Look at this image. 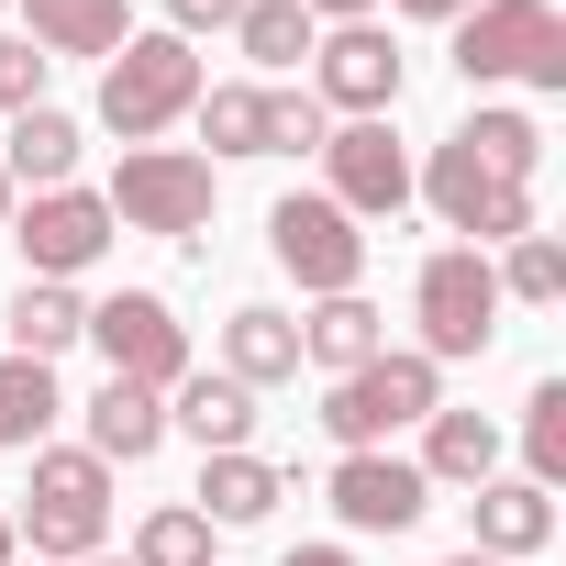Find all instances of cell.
Masks as SVG:
<instances>
[{
	"mask_svg": "<svg viewBox=\"0 0 566 566\" xmlns=\"http://www.w3.org/2000/svg\"><path fill=\"white\" fill-rule=\"evenodd\" d=\"M444 411V367L422 356V345H378L367 367H345L334 389H323V433L345 444V455H389V433H411V422H433Z\"/></svg>",
	"mask_w": 566,
	"mask_h": 566,
	"instance_id": "6da1fadb",
	"label": "cell"
},
{
	"mask_svg": "<svg viewBox=\"0 0 566 566\" xmlns=\"http://www.w3.org/2000/svg\"><path fill=\"white\" fill-rule=\"evenodd\" d=\"M12 533L34 544V566L101 555V533H112V467H101L90 444H34V489H23Z\"/></svg>",
	"mask_w": 566,
	"mask_h": 566,
	"instance_id": "7a4b0ae2",
	"label": "cell"
},
{
	"mask_svg": "<svg viewBox=\"0 0 566 566\" xmlns=\"http://www.w3.org/2000/svg\"><path fill=\"white\" fill-rule=\"evenodd\" d=\"M455 78L467 90H566V23L555 0H478V12H455Z\"/></svg>",
	"mask_w": 566,
	"mask_h": 566,
	"instance_id": "3957f363",
	"label": "cell"
},
{
	"mask_svg": "<svg viewBox=\"0 0 566 566\" xmlns=\"http://www.w3.org/2000/svg\"><path fill=\"white\" fill-rule=\"evenodd\" d=\"M200 90H211V78H200L189 34H123V56H101V134L156 145V134H167Z\"/></svg>",
	"mask_w": 566,
	"mask_h": 566,
	"instance_id": "277c9868",
	"label": "cell"
},
{
	"mask_svg": "<svg viewBox=\"0 0 566 566\" xmlns=\"http://www.w3.org/2000/svg\"><path fill=\"white\" fill-rule=\"evenodd\" d=\"M101 200H112L123 233L200 244V233H211V156H189V145H123V167H112Z\"/></svg>",
	"mask_w": 566,
	"mask_h": 566,
	"instance_id": "5b68a950",
	"label": "cell"
},
{
	"mask_svg": "<svg viewBox=\"0 0 566 566\" xmlns=\"http://www.w3.org/2000/svg\"><path fill=\"white\" fill-rule=\"evenodd\" d=\"M411 323H422V356H433V367H467V356L500 345V277H489L478 244L422 255V277H411Z\"/></svg>",
	"mask_w": 566,
	"mask_h": 566,
	"instance_id": "8992f818",
	"label": "cell"
},
{
	"mask_svg": "<svg viewBox=\"0 0 566 566\" xmlns=\"http://www.w3.org/2000/svg\"><path fill=\"white\" fill-rule=\"evenodd\" d=\"M411 189L444 211V233H467L478 255L489 244H511V233H533V178H500V167H478L455 134L433 145V167H411Z\"/></svg>",
	"mask_w": 566,
	"mask_h": 566,
	"instance_id": "52a82bcc",
	"label": "cell"
},
{
	"mask_svg": "<svg viewBox=\"0 0 566 566\" xmlns=\"http://www.w3.org/2000/svg\"><path fill=\"white\" fill-rule=\"evenodd\" d=\"M78 345H101V367L112 378H134V389H178L189 378V323L156 301V290H112V301H90V334Z\"/></svg>",
	"mask_w": 566,
	"mask_h": 566,
	"instance_id": "ba28073f",
	"label": "cell"
},
{
	"mask_svg": "<svg viewBox=\"0 0 566 566\" xmlns=\"http://www.w3.org/2000/svg\"><path fill=\"white\" fill-rule=\"evenodd\" d=\"M0 233H12L23 244V266L34 277H67V290H78V277L112 255V200L101 189H34V200H12V222H0Z\"/></svg>",
	"mask_w": 566,
	"mask_h": 566,
	"instance_id": "9c48e42d",
	"label": "cell"
},
{
	"mask_svg": "<svg viewBox=\"0 0 566 566\" xmlns=\"http://www.w3.org/2000/svg\"><path fill=\"white\" fill-rule=\"evenodd\" d=\"M266 255L290 266L312 301H345L356 277H367V233H356V222H345L323 189H290V200L266 211Z\"/></svg>",
	"mask_w": 566,
	"mask_h": 566,
	"instance_id": "30bf717a",
	"label": "cell"
},
{
	"mask_svg": "<svg viewBox=\"0 0 566 566\" xmlns=\"http://www.w3.org/2000/svg\"><path fill=\"white\" fill-rule=\"evenodd\" d=\"M312 78H323V90H312L323 112L378 123V112H400V78H411V67H400V45H389L378 23H334V34L312 45Z\"/></svg>",
	"mask_w": 566,
	"mask_h": 566,
	"instance_id": "8fae6325",
	"label": "cell"
},
{
	"mask_svg": "<svg viewBox=\"0 0 566 566\" xmlns=\"http://www.w3.org/2000/svg\"><path fill=\"white\" fill-rule=\"evenodd\" d=\"M323 167H334L323 200H334L345 222H389V211L411 200V156L389 145V123H334V134H323Z\"/></svg>",
	"mask_w": 566,
	"mask_h": 566,
	"instance_id": "7c38bea8",
	"label": "cell"
},
{
	"mask_svg": "<svg viewBox=\"0 0 566 566\" xmlns=\"http://www.w3.org/2000/svg\"><path fill=\"white\" fill-rule=\"evenodd\" d=\"M323 500H334L345 533H411V522L433 511V478H422L411 455H345Z\"/></svg>",
	"mask_w": 566,
	"mask_h": 566,
	"instance_id": "4fadbf2b",
	"label": "cell"
},
{
	"mask_svg": "<svg viewBox=\"0 0 566 566\" xmlns=\"http://www.w3.org/2000/svg\"><path fill=\"white\" fill-rule=\"evenodd\" d=\"M467 544L478 555H544L555 544V489H533V478H478V500H467Z\"/></svg>",
	"mask_w": 566,
	"mask_h": 566,
	"instance_id": "5bb4252c",
	"label": "cell"
},
{
	"mask_svg": "<svg viewBox=\"0 0 566 566\" xmlns=\"http://www.w3.org/2000/svg\"><path fill=\"white\" fill-rule=\"evenodd\" d=\"M167 433H189L200 455H233V444L255 433V389L222 378V367H189V378L167 389Z\"/></svg>",
	"mask_w": 566,
	"mask_h": 566,
	"instance_id": "9a60e30c",
	"label": "cell"
},
{
	"mask_svg": "<svg viewBox=\"0 0 566 566\" xmlns=\"http://www.w3.org/2000/svg\"><path fill=\"white\" fill-rule=\"evenodd\" d=\"M134 12L123 0H23V45L56 67V56H123Z\"/></svg>",
	"mask_w": 566,
	"mask_h": 566,
	"instance_id": "2e32d148",
	"label": "cell"
},
{
	"mask_svg": "<svg viewBox=\"0 0 566 566\" xmlns=\"http://www.w3.org/2000/svg\"><path fill=\"white\" fill-rule=\"evenodd\" d=\"M156 444H167V400L134 389V378H101V389H90V455H101V467H145Z\"/></svg>",
	"mask_w": 566,
	"mask_h": 566,
	"instance_id": "e0dca14e",
	"label": "cell"
},
{
	"mask_svg": "<svg viewBox=\"0 0 566 566\" xmlns=\"http://www.w3.org/2000/svg\"><path fill=\"white\" fill-rule=\"evenodd\" d=\"M78 156H90V134H78L67 112H12L0 178H12V189H78Z\"/></svg>",
	"mask_w": 566,
	"mask_h": 566,
	"instance_id": "ac0fdd59",
	"label": "cell"
},
{
	"mask_svg": "<svg viewBox=\"0 0 566 566\" xmlns=\"http://www.w3.org/2000/svg\"><path fill=\"white\" fill-rule=\"evenodd\" d=\"M222 378H244V389L301 378V323H290V312H266V301H244V312L222 323Z\"/></svg>",
	"mask_w": 566,
	"mask_h": 566,
	"instance_id": "d6986e66",
	"label": "cell"
},
{
	"mask_svg": "<svg viewBox=\"0 0 566 566\" xmlns=\"http://www.w3.org/2000/svg\"><path fill=\"white\" fill-rule=\"evenodd\" d=\"M0 323H12V356H34V367H56L78 334H90V301L67 290V277H23V290H12V312H0Z\"/></svg>",
	"mask_w": 566,
	"mask_h": 566,
	"instance_id": "ffe728a7",
	"label": "cell"
},
{
	"mask_svg": "<svg viewBox=\"0 0 566 566\" xmlns=\"http://www.w3.org/2000/svg\"><path fill=\"white\" fill-rule=\"evenodd\" d=\"M277 500H290V467H266V455H244V444H233V455H200V500H189L200 522H266Z\"/></svg>",
	"mask_w": 566,
	"mask_h": 566,
	"instance_id": "44dd1931",
	"label": "cell"
},
{
	"mask_svg": "<svg viewBox=\"0 0 566 566\" xmlns=\"http://www.w3.org/2000/svg\"><path fill=\"white\" fill-rule=\"evenodd\" d=\"M411 467H422L433 489H478V478H500V422H489V411H433Z\"/></svg>",
	"mask_w": 566,
	"mask_h": 566,
	"instance_id": "7402d4cb",
	"label": "cell"
},
{
	"mask_svg": "<svg viewBox=\"0 0 566 566\" xmlns=\"http://www.w3.org/2000/svg\"><path fill=\"white\" fill-rule=\"evenodd\" d=\"M56 411H67L56 367H34V356H0V455H34V444L56 433Z\"/></svg>",
	"mask_w": 566,
	"mask_h": 566,
	"instance_id": "603a6c76",
	"label": "cell"
},
{
	"mask_svg": "<svg viewBox=\"0 0 566 566\" xmlns=\"http://www.w3.org/2000/svg\"><path fill=\"white\" fill-rule=\"evenodd\" d=\"M378 345H389V312H367L356 290H345V301H323V312L301 323V356H312L323 378H345V367H367Z\"/></svg>",
	"mask_w": 566,
	"mask_h": 566,
	"instance_id": "cb8c5ba5",
	"label": "cell"
},
{
	"mask_svg": "<svg viewBox=\"0 0 566 566\" xmlns=\"http://www.w3.org/2000/svg\"><path fill=\"white\" fill-rule=\"evenodd\" d=\"M233 45H244L255 67H301V56L323 45V23L301 12V0H244V12H233Z\"/></svg>",
	"mask_w": 566,
	"mask_h": 566,
	"instance_id": "d4e9b609",
	"label": "cell"
},
{
	"mask_svg": "<svg viewBox=\"0 0 566 566\" xmlns=\"http://www.w3.org/2000/svg\"><path fill=\"white\" fill-rule=\"evenodd\" d=\"M189 112H200V145H211V156H266V90H255V78H222V90H200Z\"/></svg>",
	"mask_w": 566,
	"mask_h": 566,
	"instance_id": "484cf974",
	"label": "cell"
},
{
	"mask_svg": "<svg viewBox=\"0 0 566 566\" xmlns=\"http://www.w3.org/2000/svg\"><path fill=\"white\" fill-rule=\"evenodd\" d=\"M455 145H467L478 167H500V178H533V167H544V123H533V112H467Z\"/></svg>",
	"mask_w": 566,
	"mask_h": 566,
	"instance_id": "4316f807",
	"label": "cell"
},
{
	"mask_svg": "<svg viewBox=\"0 0 566 566\" xmlns=\"http://www.w3.org/2000/svg\"><path fill=\"white\" fill-rule=\"evenodd\" d=\"M489 277H500V301H566V244L555 233H511Z\"/></svg>",
	"mask_w": 566,
	"mask_h": 566,
	"instance_id": "83f0119b",
	"label": "cell"
},
{
	"mask_svg": "<svg viewBox=\"0 0 566 566\" xmlns=\"http://www.w3.org/2000/svg\"><path fill=\"white\" fill-rule=\"evenodd\" d=\"M522 455H533V467H522L533 489L566 478V378H533V400H522Z\"/></svg>",
	"mask_w": 566,
	"mask_h": 566,
	"instance_id": "f1b7e54d",
	"label": "cell"
},
{
	"mask_svg": "<svg viewBox=\"0 0 566 566\" xmlns=\"http://www.w3.org/2000/svg\"><path fill=\"white\" fill-rule=\"evenodd\" d=\"M134 566H211V522H200L189 500L145 511V533H134Z\"/></svg>",
	"mask_w": 566,
	"mask_h": 566,
	"instance_id": "f546056e",
	"label": "cell"
},
{
	"mask_svg": "<svg viewBox=\"0 0 566 566\" xmlns=\"http://www.w3.org/2000/svg\"><path fill=\"white\" fill-rule=\"evenodd\" d=\"M323 134H334V112L312 90H266V156H323Z\"/></svg>",
	"mask_w": 566,
	"mask_h": 566,
	"instance_id": "4dcf8cb0",
	"label": "cell"
},
{
	"mask_svg": "<svg viewBox=\"0 0 566 566\" xmlns=\"http://www.w3.org/2000/svg\"><path fill=\"white\" fill-rule=\"evenodd\" d=\"M0 112H45V56L23 34H0Z\"/></svg>",
	"mask_w": 566,
	"mask_h": 566,
	"instance_id": "1f68e13d",
	"label": "cell"
},
{
	"mask_svg": "<svg viewBox=\"0 0 566 566\" xmlns=\"http://www.w3.org/2000/svg\"><path fill=\"white\" fill-rule=\"evenodd\" d=\"M244 0H167V34H233Z\"/></svg>",
	"mask_w": 566,
	"mask_h": 566,
	"instance_id": "d6a6232c",
	"label": "cell"
},
{
	"mask_svg": "<svg viewBox=\"0 0 566 566\" xmlns=\"http://www.w3.org/2000/svg\"><path fill=\"white\" fill-rule=\"evenodd\" d=\"M301 12H312V23H367L378 0H301Z\"/></svg>",
	"mask_w": 566,
	"mask_h": 566,
	"instance_id": "836d02e7",
	"label": "cell"
},
{
	"mask_svg": "<svg viewBox=\"0 0 566 566\" xmlns=\"http://www.w3.org/2000/svg\"><path fill=\"white\" fill-rule=\"evenodd\" d=\"M277 566H356V555H345V544H290Z\"/></svg>",
	"mask_w": 566,
	"mask_h": 566,
	"instance_id": "e575fe53",
	"label": "cell"
},
{
	"mask_svg": "<svg viewBox=\"0 0 566 566\" xmlns=\"http://www.w3.org/2000/svg\"><path fill=\"white\" fill-rule=\"evenodd\" d=\"M411 23H455V12H478V0H400Z\"/></svg>",
	"mask_w": 566,
	"mask_h": 566,
	"instance_id": "d590c367",
	"label": "cell"
},
{
	"mask_svg": "<svg viewBox=\"0 0 566 566\" xmlns=\"http://www.w3.org/2000/svg\"><path fill=\"white\" fill-rule=\"evenodd\" d=\"M0 566H23V533H12V511H0Z\"/></svg>",
	"mask_w": 566,
	"mask_h": 566,
	"instance_id": "8d00e7d4",
	"label": "cell"
},
{
	"mask_svg": "<svg viewBox=\"0 0 566 566\" xmlns=\"http://www.w3.org/2000/svg\"><path fill=\"white\" fill-rule=\"evenodd\" d=\"M433 566H500V555H478V544H467V555H433Z\"/></svg>",
	"mask_w": 566,
	"mask_h": 566,
	"instance_id": "74e56055",
	"label": "cell"
},
{
	"mask_svg": "<svg viewBox=\"0 0 566 566\" xmlns=\"http://www.w3.org/2000/svg\"><path fill=\"white\" fill-rule=\"evenodd\" d=\"M12 200H23V189H12V178H0V222H12Z\"/></svg>",
	"mask_w": 566,
	"mask_h": 566,
	"instance_id": "f35d334b",
	"label": "cell"
},
{
	"mask_svg": "<svg viewBox=\"0 0 566 566\" xmlns=\"http://www.w3.org/2000/svg\"><path fill=\"white\" fill-rule=\"evenodd\" d=\"M78 566H134V555H78Z\"/></svg>",
	"mask_w": 566,
	"mask_h": 566,
	"instance_id": "ab89813d",
	"label": "cell"
}]
</instances>
